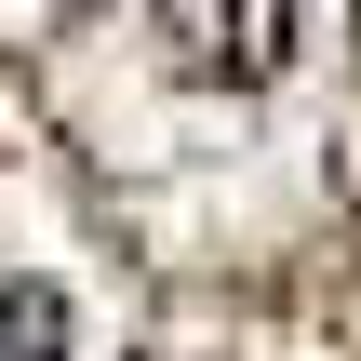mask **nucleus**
Segmentation results:
<instances>
[{
    "mask_svg": "<svg viewBox=\"0 0 361 361\" xmlns=\"http://www.w3.org/2000/svg\"><path fill=\"white\" fill-rule=\"evenodd\" d=\"M0 361H67V308L13 268H0Z\"/></svg>",
    "mask_w": 361,
    "mask_h": 361,
    "instance_id": "f257e3e1",
    "label": "nucleus"
}]
</instances>
